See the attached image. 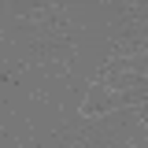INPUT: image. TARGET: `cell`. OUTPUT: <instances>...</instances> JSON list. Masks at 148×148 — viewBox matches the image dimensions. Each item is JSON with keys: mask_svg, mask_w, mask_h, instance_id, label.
Returning a JSON list of instances; mask_svg holds the SVG:
<instances>
[{"mask_svg": "<svg viewBox=\"0 0 148 148\" xmlns=\"http://www.w3.org/2000/svg\"><path fill=\"white\" fill-rule=\"evenodd\" d=\"M30 63H74V41L67 37H30Z\"/></svg>", "mask_w": 148, "mask_h": 148, "instance_id": "1", "label": "cell"}]
</instances>
